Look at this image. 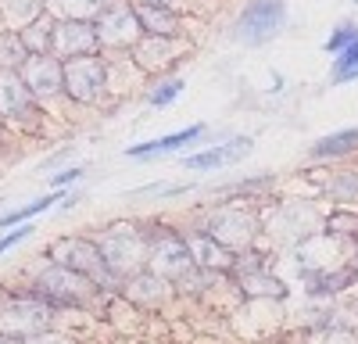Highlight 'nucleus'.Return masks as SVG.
<instances>
[{"mask_svg":"<svg viewBox=\"0 0 358 344\" xmlns=\"http://www.w3.org/2000/svg\"><path fill=\"white\" fill-rule=\"evenodd\" d=\"M22 287H29V291H33L40 301H47L57 315L62 312H94L104 301V294L86 276L50 262L47 255H36V262L25 273Z\"/></svg>","mask_w":358,"mask_h":344,"instance_id":"nucleus-1","label":"nucleus"},{"mask_svg":"<svg viewBox=\"0 0 358 344\" xmlns=\"http://www.w3.org/2000/svg\"><path fill=\"white\" fill-rule=\"evenodd\" d=\"M47 258L57 266H65L79 276H86L90 283L97 287L104 298H118L122 294V276H115L104 262V255L97 248V237H86V234H62L47 244Z\"/></svg>","mask_w":358,"mask_h":344,"instance_id":"nucleus-2","label":"nucleus"},{"mask_svg":"<svg viewBox=\"0 0 358 344\" xmlns=\"http://www.w3.org/2000/svg\"><path fill=\"white\" fill-rule=\"evenodd\" d=\"M47 330H57V312L40 301L29 287H0V337L29 341Z\"/></svg>","mask_w":358,"mask_h":344,"instance_id":"nucleus-3","label":"nucleus"},{"mask_svg":"<svg viewBox=\"0 0 358 344\" xmlns=\"http://www.w3.org/2000/svg\"><path fill=\"white\" fill-rule=\"evenodd\" d=\"M97 248L115 276H136L151 266V237L140 222H111L97 234Z\"/></svg>","mask_w":358,"mask_h":344,"instance_id":"nucleus-4","label":"nucleus"},{"mask_svg":"<svg viewBox=\"0 0 358 344\" xmlns=\"http://www.w3.org/2000/svg\"><path fill=\"white\" fill-rule=\"evenodd\" d=\"M197 229H201V234H208L215 244L229 248L233 255H241V251H251L262 222H258V212L251 205H244V201H226V205L208 212Z\"/></svg>","mask_w":358,"mask_h":344,"instance_id":"nucleus-5","label":"nucleus"},{"mask_svg":"<svg viewBox=\"0 0 358 344\" xmlns=\"http://www.w3.org/2000/svg\"><path fill=\"white\" fill-rule=\"evenodd\" d=\"M147 237H151V273H158L162 280H169L172 287L190 276L197 269L194 262V251L183 229H172V226H147Z\"/></svg>","mask_w":358,"mask_h":344,"instance_id":"nucleus-6","label":"nucleus"},{"mask_svg":"<svg viewBox=\"0 0 358 344\" xmlns=\"http://www.w3.org/2000/svg\"><path fill=\"white\" fill-rule=\"evenodd\" d=\"M111 94V79H108V57L104 54H90L65 62V101L79 108H97Z\"/></svg>","mask_w":358,"mask_h":344,"instance_id":"nucleus-7","label":"nucleus"},{"mask_svg":"<svg viewBox=\"0 0 358 344\" xmlns=\"http://www.w3.org/2000/svg\"><path fill=\"white\" fill-rule=\"evenodd\" d=\"M43 115L18 72H0V122L11 133H43Z\"/></svg>","mask_w":358,"mask_h":344,"instance_id":"nucleus-8","label":"nucleus"},{"mask_svg":"<svg viewBox=\"0 0 358 344\" xmlns=\"http://www.w3.org/2000/svg\"><path fill=\"white\" fill-rule=\"evenodd\" d=\"M94 29L101 40V54H129L143 40V25L133 0H111L94 22Z\"/></svg>","mask_w":358,"mask_h":344,"instance_id":"nucleus-9","label":"nucleus"},{"mask_svg":"<svg viewBox=\"0 0 358 344\" xmlns=\"http://www.w3.org/2000/svg\"><path fill=\"white\" fill-rule=\"evenodd\" d=\"M18 76H22V83L29 86V94L36 97V104L43 111L47 108H57V104H69L65 101V62H62V57H54V54H33Z\"/></svg>","mask_w":358,"mask_h":344,"instance_id":"nucleus-10","label":"nucleus"},{"mask_svg":"<svg viewBox=\"0 0 358 344\" xmlns=\"http://www.w3.org/2000/svg\"><path fill=\"white\" fill-rule=\"evenodd\" d=\"M287 25V0H251L236 18V40L248 47H262L276 40Z\"/></svg>","mask_w":358,"mask_h":344,"instance_id":"nucleus-11","label":"nucleus"},{"mask_svg":"<svg viewBox=\"0 0 358 344\" xmlns=\"http://www.w3.org/2000/svg\"><path fill=\"white\" fill-rule=\"evenodd\" d=\"M319 226H322V219L308 201H287V205H280L273 215H268V234H276L283 241H297V244L315 237Z\"/></svg>","mask_w":358,"mask_h":344,"instance_id":"nucleus-12","label":"nucleus"},{"mask_svg":"<svg viewBox=\"0 0 358 344\" xmlns=\"http://www.w3.org/2000/svg\"><path fill=\"white\" fill-rule=\"evenodd\" d=\"M187 50H190V43L183 36H147L143 33V40L129 50V57L143 76H155V72L162 76L172 62H179L176 54H187Z\"/></svg>","mask_w":358,"mask_h":344,"instance_id":"nucleus-13","label":"nucleus"},{"mask_svg":"<svg viewBox=\"0 0 358 344\" xmlns=\"http://www.w3.org/2000/svg\"><path fill=\"white\" fill-rule=\"evenodd\" d=\"M101 54V40L94 22H57L54 25V57L76 62V57Z\"/></svg>","mask_w":358,"mask_h":344,"instance_id":"nucleus-14","label":"nucleus"},{"mask_svg":"<svg viewBox=\"0 0 358 344\" xmlns=\"http://www.w3.org/2000/svg\"><path fill=\"white\" fill-rule=\"evenodd\" d=\"M248 155H251V136H233L226 143H215V148L183 158V169H190V172H215V169L236 165V162L248 158Z\"/></svg>","mask_w":358,"mask_h":344,"instance_id":"nucleus-15","label":"nucleus"},{"mask_svg":"<svg viewBox=\"0 0 358 344\" xmlns=\"http://www.w3.org/2000/svg\"><path fill=\"white\" fill-rule=\"evenodd\" d=\"M169 294H172V283L162 280L151 269H143V273H136V276H129L122 283V294H118V298L133 301L136 308H162L169 301Z\"/></svg>","mask_w":358,"mask_h":344,"instance_id":"nucleus-16","label":"nucleus"},{"mask_svg":"<svg viewBox=\"0 0 358 344\" xmlns=\"http://www.w3.org/2000/svg\"><path fill=\"white\" fill-rule=\"evenodd\" d=\"M201 136H204V126L197 122V126L176 129V133L158 136V140L133 143V148H126V158H136V162H143V158H162V155H172V151H183V148H190V143H197Z\"/></svg>","mask_w":358,"mask_h":344,"instance_id":"nucleus-17","label":"nucleus"},{"mask_svg":"<svg viewBox=\"0 0 358 344\" xmlns=\"http://www.w3.org/2000/svg\"><path fill=\"white\" fill-rule=\"evenodd\" d=\"M187 241H190V251H194V262H197V269H208V273H215V276H229V269H233V258H236L229 248L215 244L208 234H201V229H190Z\"/></svg>","mask_w":358,"mask_h":344,"instance_id":"nucleus-18","label":"nucleus"},{"mask_svg":"<svg viewBox=\"0 0 358 344\" xmlns=\"http://www.w3.org/2000/svg\"><path fill=\"white\" fill-rule=\"evenodd\" d=\"M111 0H47V15L54 22H97Z\"/></svg>","mask_w":358,"mask_h":344,"instance_id":"nucleus-19","label":"nucleus"},{"mask_svg":"<svg viewBox=\"0 0 358 344\" xmlns=\"http://www.w3.org/2000/svg\"><path fill=\"white\" fill-rule=\"evenodd\" d=\"M305 283H308V294L312 298L330 301V298L344 294L348 287H358V276L351 273V266H337V269H326V273H319V276H312Z\"/></svg>","mask_w":358,"mask_h":344,"instance_id":"nucleus-20","label":"nucleus"},{"mask_svg":"<svg viewBox=\"0 0 358 344\" xmlns=\"http://www.w3.org/2000/svg\"><path fill=\"white\" fill-rule=\"evenodd\" d=\"M358 151V126H351V129H337V133H326V136H319L312 148H308V155L312 158H348V155H355Z\"/></svg>","mask_w":358,"mask_h":344,"instance_id":"nucleus-21","label":"nucleus"},{"mask_svg":"<svg viewBox=\"0 0 358 344\" xmlns=\"http://www.w3.org/2000/svg\"><path fill=\"white\" fill-rule=\"evenodd\" d=\"M65 197H69L65 190H50V194H43V197H33L29 205H15L11 212L0 215V229H11V226H25V222H33L36 215L50 212L54 205H62Z\"/></svg>","mask_w":358,"mask_h":344,"instance_id":"nucleus-22","label":"nucleus"},{"mask_svg":"<svg viewBox=\"0 0 358 344\" xmlns=\"http://www.w3.org/2000/svg\"><path fill=\"white\" fill-rule=\"evenodd\" d=\"M40 15H47V0H0V22L15 33L29 29Z\"/></svg>","mask_w":358,"mask_h":344,"instance_id":"nucleus-23","label":"nucleus"},{"mask_svg":"<svg viewBox=\"0 0 358 344\" xmlns=\"http://www.w3.org/2000/svg\"><path fill=\"white\" fill-rule=\"evenodd\" d=\"M140 25L147 36H179V11L172 8H155V4H136Z\"/></svg>","mask_w":358,"mask_h":344,"instance_id":"nucleus-24","label":"nucleus"},{"mask_svg":"<svg viewBox=\"0 0 358 344\" xmlns=\"http://www.w3.org/2000/svg\"><path fill=\"white\" fill-rule=\"evenodd\" d=\"M326 197L334 201L337 208H351L358 212V169H341L326 180Z\"/></svg>","mask_w":358,"mask_h":344,"instance_id":"nucleus-25","label":"nucleus"},{"mask_svg":"<svg viewBox=\"0 0 358 344\" xmlns=\"http://www.w3.org/2000/svg\"><path fill=\"white\" fill-rule=\"evenodd\" d=\"M29 57L33 54H29L22 33H15V29H0V72H22Z\"/></svg>","mask_w":358,"mask_h":344,"instance_id":"nucleus-26","label":"nucleus"},{"mask_svg":"<svg viewBox=\"0 0 358 344\" xmlns=\"http://www.w3.org/2000/svg\"><path fill=\"white\" fill-rule=\"evenodd\" d=\"M54 18L50 15H40L29 29H22V40L29 47V54H54Z\"/></svg>","mask_w":358,"mask_h":344,"instance_id":"nucleus-27","label":"nucleus"},{"mask_svg":"<svg viewBox=\"0 0 358 344\" xmlns=\"http://www.w3.org/2000/svg\"><path fill=\"white\" fill-rule=\"evenodd\" d=\"M183 86L187 79L183 76H158L151 83V90H147V104H155V108H169L179 94H183Z\"/></svg>","mask_w":358,"mask_h":344,"instance_id":"nucleus-28","label":"nucleus"},{"mask_svg":"<svg viewBox=\"0 0 358 344\" xmlns=\"http://www.w3.org/2000/svg\"><path fill=\"white\" fill-rule=\"evenodd\" d=\"M355 40H358V29H355V25H341V29H334V33H330V40L322 43V50L337 57V54H341V50H348Z\"/></svg>","mask_w":358,"mask_h":344,"instance_id":"nucleus-29","label":"nucleus"},{"mask_svg":"<svg viewBox=\"0 0 358 344\" xmlns=\"http://www.w3.org/2000/svg\"><path fill=\"white\" fill-rule=\"evenodd\" d=\"M33 234H36V226H33V222H25V226H15V229H8V234L0 237V258H4L8 251H15L22 241H29Z\"/></svg>","mask_w":358,"mask_h":344,"instance_id":"nucleus-30","label":"nucleus"},{"mask_svg":"<svg viewBox=\"0 0 358 344\" xmlns=\"http://www.w3.org/2000/svg\"><path fill=\"white\" fill-rule=\"evenodd\" d=\"M83 180V169L79 165H69V169H62V172H50V187L54 190H65V187H72V183H79Z\"/></svg>","mask_w":358,"mask_h":344,"instance_id":"nucleus-31","label":"nucleus"},{"mask_svg":"<svg viewBox=\"0 0 358 344\" xmlns=\"http://www.w3.org/2000/svg\"><path fill=\"white\" fill-rule=\"evenodd\" d=\"M319 344H358V330H351V327L326 330V334H319Z\"/></svg>","mask_w":358,"mask_h":344,"instance_id":"nucleus-32","label":"nucleus"},{"mask_svg":"<svg viewBox=\"0 0 358 344\" xmlns=\"http://www.w3.org/2000/svg\"><path fill=\"white\" fill-rule=\"evenodd\" d=\"M348 69H358V40L334 57V76H337V72H348Z\"/></svg>","mask_w":358,"mask_h":344,"instance_id":"nucleus-33","label":"nucleus"},{"mask_svg":"<svg viewBox=\"0 0 358 344\" xmlns=\"http://www.w3.org/2000/svg\"><path fill=\"white\" fill-rule=\"evenodd\" d=\"M22 344H72L69 337H62L57 330H47V334H40V337H29V341H22Z\"/></svg>","mask_w":358,"mask_h":344,"instance_id":"nucleus-34","label":"nucleus"},{"mask_svg":"<svg viewBox=\"0 0 358 344\" xmlns=\"http://www.w3.org/2000/svg\"><path fill=\"white\" fill-rule=\"evenodd\" d=\"M133 4H155V8H179V0H133Z\"/></svg>","mask_w":358,"mask_h":344,"instance_id":"nucleus-35","label":"nucleus"},{"mask_svg":"<svg viewBox=\"0 0 358 344\" xmlns=\"http://www.w3.org/2000/svg\"><path fill=\"white\" fill-rule=\"evenodd\" d=\"M8 133H11V129H8L4 122H0V148H4V143H8Z\"/></svg>","mask_w":358,"mask_h":344,"instance_id":"nucleus-36","label":"nucleus"},{"mask_svg":"<svg viewBox=\"0 0 358 344\" xmlns=\"http://www.w3.org/2000/svg\"><path fill=\"white\" fill-rule=\"evenodd\" d=\"M0 344H22V341H11V337H0Z\"/></svg>","mask_w":358,"mask_h":344,"instance_id":"nucleus-37","label":"nucleus"},{"mask_svg":"<svg viewBox=\"0 0 358 344\" xmlns=\"http://www.w3.org/2000/svg\"><path fill=\"white\" fill-rule=\"evenodd\" d=\"M355 312H358V301H355Z\"/></svg>","mask_w":358,"mask_h":344,"instance_id":"nucleus-38","label":"nucleus"}]
</instances>
